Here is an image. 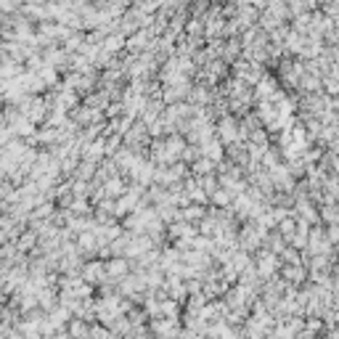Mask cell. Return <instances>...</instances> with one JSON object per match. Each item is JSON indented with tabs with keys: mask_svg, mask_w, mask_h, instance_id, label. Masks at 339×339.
I'll list each match as a JSON object with an SVG mask.
<instances>
[{
	"mask_svg": "<svg viewBox=\"0 0 339 339\" xmlns=\"http://www.w3.org/2000/svg\"><path fill=\"white\" fill-rule=\"evenodd\" d=\"M220 136H223V141H225V143H231L233 138L238 136L236 119H223V122H220Z\"/></svg>",
	"mask_w": 339,
	"mask_h": 339,
	"instance_id": "6da1fadb",
	"label": "cell"
},
{
	"mask_svg": "<svg viewBox=\"0 0 339 339\" xmlns=\"http://www.w3.org/2000/svg\"><path fill=\"white\" fill-rule=\"evenodd\" d=\"M202 218H204L202 207H186L183 209V220H202Z\"/></svg>",
	"mask_w": 339,
	"mask_h": 339,
	"instance_id": "3957f363",
	"label": "cell"
},
{
	"mask_svg": "<svg viewBox=\"0 0 339 339\" xmlns=\"http://www.w3.org/2000/svg\"><path fill=\"white\" fill-rule=\"evenodd\" d=\"M0 315H3V310H0Z\"/></svg>",
	"mask_w": 339,
	"mask_h": 339,
	"instance_id": "277c9868",
	"label": "cell"
},
{
	"mask_svg": "<svg viewBox=\"0 0 339 339\" xmlns=\"http://www.w3.org/2000/svg\"><path fill=\"white\" fill-rule=\"evenodd\" d=\"M284 276L289 278V281H302V276H305V271H302L300 265H297V268H284Z\"/></svg>",
	"mask_w": 339,
	"mask_h": 339,
	"instance_id": "7a4b0ae2",
	"label": "cell"
}]
</instances>
